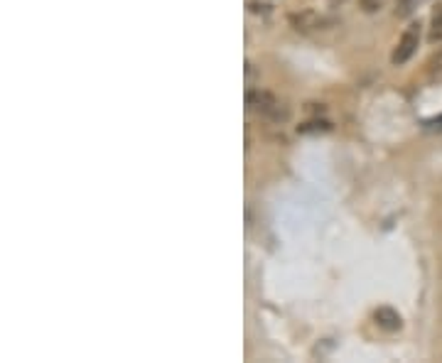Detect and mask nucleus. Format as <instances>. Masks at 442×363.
<instances>
[{"label": "nucleus", "mask_w": 442, "mask_h": 363, "mask_svg": "<svg viewBox=\"0 0 442 363\" xmlns=\"http://www.w3.org/2000/svg\"><path fill=\"white\" fill-rule=\"evenodd\" d=\"M246 108L263 118L273 120V123H285L290 118V111L275 93L261 91V89H246Z\"/></svg>", "instance_id": "f257e3e1"}, {"label": "nucleus", "mask_w": 442, "mask_h": 363, "mask_svg": "<svg viewBox=\"0 0 442 363\" xmlns=\"http://www.w3.org/2000/svg\"><path fill=\"white\" fill-rule=\"evenodd\" d=\"M420 37H423V25L420 23H411L403 30L401 40H398L394 54H391V64H394V67H403L406 62H411L413 54H416L420 47Z\"/></svg>", "instance_id": "f03ea898"}, {"label": "nucleus", "mask_w": 442, "mask_h": 363, "mask_svg": "<svg viewBox=\"0 0 442 363\" xmlns=\"http://www.w3.org/2000/svg\"><path fill=\"white\" fill-rule=\"evenodd\" d=\"M290 23L297 32H312V30H322V27L327 25V20H324L322 15L312 13V10H305V13H300V15H290Z\"/></svg>", "instance_id": "7ed1b4c3"}, {"label": "nucleus", "mask_w": 442, "mask_h": 363, "mask_svg": "<svg viewBox=\"0 0 442 363\" xmlns=\"http://www.w3.org/2000/svg\"><path fill=\"white\" fill-rule=\"evenodd\" d=\"M374 322H376V327L384 329V332H398V329L403 327V319L394 307H379V310L374 312Z\"/></svg>", "instance_id": "20e7f679"}, {"label": "nucleus", "mask_w": 442, "mask_h": 363, "mask_svg": "<svg viewBox=\"0 0 442 363\" xmlns=\"http://www.w3.org/2000/svg\"><path fill=\"white\" fill-rule=\"evenodd\" d=\"M428 42H430V45H442V3L435 5L433 15H430Z\"/></svg>", "instance_id": "39448f33"}, {"label": "nucleus", "mask_w": 442, "mask_h": 363, "mask_svg": "<svg viewBox=\"0 0 442 363\" xmlns=\"http://www.w3.org/2000/svg\"><path fill=\"white\" fill-rule=\"evenodd\" d=\"M423 3L425 0H396V15L398 18H411Z\"/></svg>", "instance_id": "423d86ee"}, {"label": "nucleus", "mask_w": 442, "mask_h": 363, "mask_svg": "<svg viewBox=\"0 0 442 363\" xmlns=\"http://www.w3.org/2000/svg\"><path fill=\"white\" fill-rule=\"evenodd\" d=\"M327 130H332L327 120H309V123H302L297 128V133H327Z\"/></svg>", "instance_id": "0eeeda50"}, {"label": "nucleus", "mask_w": 442, "mask_h": 363, "mask_svg": "<svg viewBox=\"0 0 442 363\" xmlns=\"http://www.w3.org/2000/svg\"><path fill=\"white\" fill-rule=\"evenodd\" d=\"M253 81H256V69H253L251 62H246V86L253 89Z\"/></svg>", "instance_id": "6e6552de"}, {"label": "nucleus", "mask_w": 442, "mask_h": 363, "mask_svg": "<svg viewBox=\"0 0 442 363\" xmlns=\"http://www.w3.org/2000/svg\"><path fill=\"white\" fill-rule=\"evenodd\" d=\"M248 10H251V13H270V5L268 3H248Z\"/></svg>", "instance_id": "1a4fd4ad"}, {"label": "nucleus", "mask_w": 442, "mask_h": 363, "mask_svg": "<svg viewBox=\"0 0 442 363\" xmlns=\"http://www.w3.org/2000/svg\"><path fill=\"white\" fill-rule=\"evenodd\" d=\"M425 128H442V118H435V120H425Z\"/></svg>", "instance_id": "9d476101"}]
</instances>
